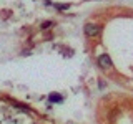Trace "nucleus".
<instances>
[{
    "label": "nucleus",
    "instance_id": "39448f33",
    "mask_svg": "<svg viewBox=\"0 0 133 124\" xmlns=\"http://www.w3.org/2000/svg\"><path fill=\"white\" fill-rule=\"evenodd\" d=\"M52 25H53L52 22H45L43 25H42V28H43V30H47V28H50V27H52Z\"/></svg>",
    "mask_w": 133,
    "mask_h": 124
},
{
    "label": "nucleus",
    "instance_id": "7ed1b4c3",
    "mask_svg": "<svg viewBox=\"0 0 133 124\" xmlns=\"http://www.w3.org/2000/svg\"><path fill=\"white\" fill-rule=\"evenodd\" d=\"M50 101H52V103H62V96H58V94H52V96H50Z\"/></svg>",
    "mask_w": 133,
    "mask_h": 124
},
{
    "label": "nucleus",
    "instance_id": "f257e3e1",
    "mask_svg": "<svg viewBox=\"0 0 133 124\" xmlns=\"http://www.w3.org/2000/svg\"><path fill=\"white\" fill-rule=\"evenodd\" d=\"M83 28H85V35L87 36H97L100 33V30H102L100 25H97V23H87Z\"/></svg>",
    "mask_w": 133,
    "mask_h": 124
},
{
    "label": "nucleus",
    "instance_id": "f03ea898",
    "mask_svg": "<svg viewBox=\"0 0 133 124\" xmlns=\"http://www.w3.org/2000/svg\"><path fill=\"white\" fill-rule=\"evenodd\" d=\"M98 65H100L102 69H111V68H113V63H111V60H110L108 55H102V56H100L98 58Z\"/></svg>",
    "mask_w": 133,
    "mask_h": 124
},
{
    "label": "nucleus",
    "instance_id": "20e7f679",
    "mask_svg": "<svg viewBox=\"0 0 133 124\" xmlns=\"http://www.w3.org/2000/svg\"><path fill=\"white\" fill-rule=\"evenodd\" d=\"M57 8H58V10H68V3H57V5H55Z\"/></svg>",
    "mask_w": 133,
    "mask_h": 124
}]
</instances>
